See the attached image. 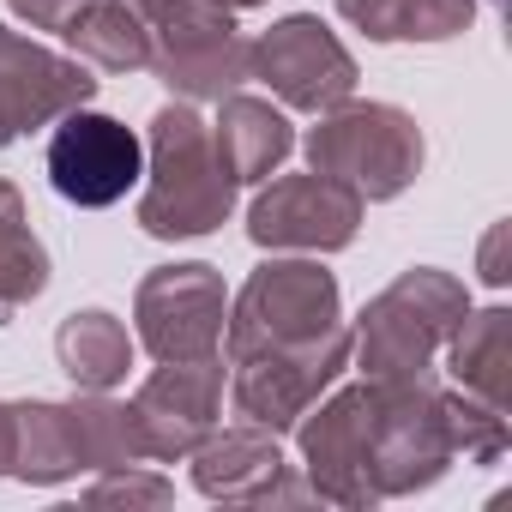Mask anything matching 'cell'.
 I'll return each mask as SVG.
<instances>
[{
  "mask_svg": "<svg viewBox=\"0 0 512 512\" xmlns=\"http://www.w3.org/2000/svg\"><path fill=\"white\" fill-rule=\"evenodd\" d=\"M476 272H482V284H494V290L512 278V223H506V217L482 235V247H476Z\"/></svg>",
  "mask_w": 512,
  "mask_h": 512,
  "instance_id": "obj_26",
  "label": "cell"
},
{
  "mask_svg": "<svg viewBox=\"0 0 512 512\" xmlns=\"http://www.w3.org/2000/svg\"><path fill=\"white\" fill-rule=\"evenodd\" d=\"M368 199L320 169L308 175H266L247 205V235L253 247L272 253H338L356 241Z\"/></svg>",
  "mask_w": 512,
  "mask_h": 512,
  "instance_id": "obj_9",
  "label": "cell"
},
{
  "mask_svg": "<svg viewBox=\"0 0 512 512\" xmlns=\"http://www.w3.org/2000/svg\"><path fill=\"white\" fill-rule=\"evenodd\" d=\"M368 428H374V380L362 374L356 386L326 392L302 422H296V446H302V470H308V494L332 500V506H374L368 488Z\"/></svg>",
  "mask_w": 512,
  "mask_h": 512,
  "instance_id": "obj_11",
  "label": "cell"
},
{
  "mask_svg": "<svg viewBox=\"0 0 512 512\" xmlns=\"http://www.w3.org/2000/svg\"><path fill=\"white\" fill-rule=\"evenodd\" d=\"M440 410H446V434H452V458L464 464H500L506 446H512V422L506 410L470 398V392H440Z\"/></svg>",
  "mask_w": 512,
  "mask_h": 512,
  "instance_id": "obj_24",
  "label": "cell"
},
{
  "mask_svg": "<svg viewBox=\"0 0 512 512\" xmlns=\"http://www.w3.org/2000/svg\"><path fill=\"white\" fill-rule=\"evenodd\" d=\"M43 290H49V247L37 241L19 187L0 181V326L25 302H37Z\"/></svg>",
  "mask_w": 512,
  "mask_h": 512,
  "instance_id": "obj_21",
  "label": "cell"
},
{
  "mask_svg": "<svg viewBox=\"0 0 512 512\" xmlns=\"http://www.w3.org/2000/svg\"><path fill=\"white\" fill-rule=\"evenodd\" d=\"M223 7H235V13H247V7H266V0H223Z\"/></svg>",
  "mask_w": 512,
  "mask_h": 512,
  "instance_id": "obj_30",
  "label": "cell"
},
{
  "mask_svg": "<svg viewBox=\"0 0 512 512\" xmlns=\"http://www.w3.org/2000/svg\"><path fill=\"white\" fill-rule=\"evenodd\" d=\"M121 7H127V13H139V19H151V13L163 7V0H121Z\"/></svg>",
  "mask_w": 512,
  "mask_h": 512,
  "instance_id": "obj_29",
  "label": "cell"
},
{
  "mask_svg": "<svg viewBox=\"0 0 512 512\" xmlns=\"http://www.w3.org/2000/svg\"><path fill=\"white\" fill-rule=\"evenodd\" d=\"M368 43H452L476 25V0H338Z\"/></svg>",
  "mask_w": 512,
  "mask_h": 512,
  "instance_id": "obj_18",
  "label": "cell"
},
{
  "mask_svg": "<svg viewBox=\"0 0 512 512\" xmlns=\"http://www.w3.org/2000/svg\"><path fill=\"white\" fill-rule=\"evenodd\" d=\"M452 464L458 458H452L440 386L428 374L374 380V428H368V488H374V506L434 488Z\"/></svg>",
  "mask_w": 512,
  "mask_h": 512,
  "instance_id": "obj_5",
  "label": "cell"
},
{
  "mask_svg": "<svg viewBox=\"0 0 512 512\" xmlns=\"http://www.w3.org/2000/svg\"><path fill=\"white\" fill-rule=\"evenodd\" d=\"M470 308V290L440 272V266H410L404 278H392L368 308L362 320L350 326L356 350L350 362H362L368 380H410V374H428L434 356L446 350L452 326L464 320Z\"/></svg>",
  "mask_w": 512,
  "mask_h": 512,
  "instance_id": "obj_2",
  "label": "cell"
},
{
  "mask_svg": "<svg viewBox=\"0 0 512 512\" xmlns=\"http://www.w3.org/2000/svg\"><path fill=\"white\" fill-rule=\"evenodd\" d=\"M7 7H13L31 31H67V25L79 19L85 0H7Z\"/></svg>",
  "mask_w": 512,
  "mask_h": 512,
  "instance_id": "obj_27",
  "label": "cell"
},
{
  "mask_svg": "<svg viewBox=\"0 0 512 512\" xmlns=\"http://www.w3.org/2000/svg\"><path fill=\"white\" fill-rule=\"evenodd\" d=\"M440 356L458 392L494 410H512V308H464Z\"/></svg>",
  "mask_w": 512,
  "mask_h": 512,
  "instance_id": "obj_16",
  "label": "cell"
},
{
  "mask_svg": "<svg viewBox=\"0 0 512 512\" xmlns=\"http://www.w3.org/2000/svg\"><path fill=\"white\" fill-rule=\"evenodd\" d=\"M151 73H157L175 97H187V103H199V97H229V91H241V85L253 79V43L235 31V37H223V43H205V49L151 61Z\"/></svg>",
  "mask_w": 512,
  "mask_h": 512,
  "instance_id": "obj_23",
  "label": "cell"
},
{
  "mask_svg": "<svg viewBox=\"0 0 512 512\" xmlns=\"http://www.w3.org/2000/svg\"><path fill=\"white\" fill-rule=\"evenodd\" d=\"M133 428L151 464H175L193 458V446L217 428L223 410V362L217 356H193V362H157L139 392H133Z\"/></svg>",
  "mask_w": 512,
  "mask_h": 512,
  "instance_id": "obj_12",
  "label": "cell"
},
{
  "mask_svg": "<svg viewBox=\"0 0 512 512\" xmlns=\"http://www.w3.org/2000/svg\"><path fill=\"white\" fill-rule=\"evenodd\" d=\"M253 79H266L284 109L326 115V109H338L344 97H356V79H362V73H356V55L332 37L326 19L290 13V19H278L272 31L253 37Z\"/></svg>",
  "mask_w": 512,
  "mask_h": 512,
  "instance_id": "obj_10",
  "label": "cell"
},
{
  "mask_svg": "<svg viewBox=\"0 0 512 512\" xmlns=\"http://www.w3.org/2000/svg\"><path fill=\"white\" fill-rule=\"evenodd\" d=\"M7 476H19L25 488H61L79 476L67 404H55V398H19L13 404V470Z\"/></svg>",
  "mask_w": 512,
  "mask_h": 512,
  "instance_id": "obj_19",
  "label": "cell"
},
{
  "mask_svg": "<svg viewBox=\"0 0 512 512\" xmlns=\"http://www.w3.org/2000/svg\"><path fill=\"white\" fill-rule=\"evenodd\" d=\"M193 488L205 500H223V506H266V500L296 506V500H314L308 482L284 464L278 434L253 428V422L211 428L193 446Z\"/></svg>",
  "mask_w": 512,
  "mask_h": 512,
  "instance_id": "obj_14",
  "label": "cell"
},
{
  "mask_svg": "<svg viewBox=\"0 0 512 512\" xmlns=\"http://www.w3.org/2000/svg\"><path fill=\"white\" fill-rule=\"evenodd\" d=\"M211 139H217V157L229 163L235 187L278 175V169H284V157L296 151L290 115H284V109H272L266 97H247V91H229V97H217Z\"/></svg>",
  "mask_w": 512,
  "mask_h": 512,
  "instance_id": "obj_15",
  "label": "cell"
},
{
  "mask_svg": "<svg viewBox=\"0 0 512 512\" xmlns=\"http://www.w3.org/2000/svg\"><path fill=\"white\" fill-rule=\"evenodd\" d=\"M338 320H344L338 278L320 266V253H278V260H266L241 284V296L229 302L223 350H229V362H241V356H260V350L320 338Z\"/></svg>",
  "mask_w": 512,
  "mask_h": 512,
  "instance_id": "obj_4",
  "label": "cell"
},
{
  "mask_svg": "<svg viewBox=\"0 0 512 512\" xmlns=\"http://www.w3.org/2000/svg\"><path fill=\"white\" fill-rule=\"evenodd\" d=\"M494 7H500V0H494Z\"/></svg>",
  "mask_w": 512,
  "mask_h": 512,
  "instance_id": "obj_31",
  "label": "cell"
},
{
  "mask_svg": "<svg viewBox=\"0 0 512 512\" xmlns=\"http://www.w3.org/2000/svg\"><path fill=\"white\" fill-rule=\"evenodd\" d=\"M61 37L97 73H145L151 67V25L139 13H127L121 0H85L79 19Z\"/></svg>",
  "mask_w": 512,
  "mask_h": 512,
  "instance_id": "obj_20",
  "label": "cell"
},
{
  "mask_svg": "<svg viewBox=\"0 0 512 512\" xmlns=\"http://www.w3.org/2000/svg\"><path fill=\"white\" fill-rule=\"evenodd\" d=\"M169 500H175V482L145 464L97 470V482L85 488V506H169Z\"/></svg>",
  "mask_w": 512,
  "mask_h": 512,
  "instance_id": "obj_25",
  "label": "cell"
},
{
  "mask_svg": "<svg viewBox=\"0 0 512 512\" xmlns=\"http://www.w3.org/2000/svg\"><path fill=\"white\" fill-rule=\"evenodd\" d=\"M43 169H49V187L79 205V211H103V205H121L139 181H145V139L115 121V115H97V109H67L49 133V151H43Z\"/></svg>",
  "mask_w": 512,
  "mask_h": 512,
  "instance_id": "obj_7",
  "label": "cell"
},
{
  "mask_svg": "<svg viewBox=\"0 0 512 512\" xmlns=\"http://www.w3.org/2000/svg\"><path fill=\"white\" fill-rule=\"evenodd\" d=\"M229 211H235V175L217 157L211 121L187 97L163 103L145 133L139 229L157 241H193V235H211Z\"/></svg>",
  "mask_w": 512,
  "mask_h": 512,
  "instance_id": "obj_1",
  "label": "cell"
},
{
  "mask_svg": "<svg viewBox=\"0 0 512 512\" xmlns=\"http://www.w3.org/2000/svg\"><path fill=\"white\" fill-rule=\"evenodd\" d=\"M91 97H97V79L79 55L43 49L0 25V151L37 127H55L67 109H79Z\"/></svg>",
  "mask_w": 512,
  "mask_h": 512,
  "instance_id": "obj_13",
  "label": "cell"
},
{
  "mask_svg": "<svg viewBox=\"0 0 512 512\" xmlns=\"http://www.w3.org/2000/svg\"><path fill=\"white\" fill-rule=\"evenodd\" d=\"M223 320H229V290L217 266L181 260L145 272L133 296V338L151 350V362H193L223 350Z\"/></svg>",
  "mask_w": 512,
  "mask_h": 512,
  "instance_id": "obj_8",
  "label": "cell"
},
{
  "mask_svg": "<svg viewBox=\"0 0 512 512\" xmlns=\"http://www.w3.org/2000/svg\"><path fill=\"white\" fill-rule=\"evenodd\" d=\"M67 428H73V452L79 470H115V464H151L133 428V410L109 392H73L67 398Z\"/></svg>",
  "mask_w": 512,
  "mask_h": 512,
  "instance_id": "obj_22",
  "label": "cell"
},
{
  "mask_svg": "<svg viewBox=\"0 0 512 512\" xmlns=\"http://www.w3.org/2000/svg\"><path fill=\"white\" fill-rule=\"evenodd\" d=\"M13 470V404L0 398V476Z\"/></svg>",
  "mask_w": 512,
  "mask_h": 512,
  "instance_id": "obj_28",
  "label": "cell"
},
{
  "mask_svg": "<svg viewBox=\"0 0 512 512\" xmlns=\"http://www.w3.org/2000/svg\"><path fill=\"white\" fill-rule=\"evenodd\" d=\"M302 151H308V169L356 187L368 205L398 199L422 175V157H428L416 115H404L398 103H356V97L326 109L320 127H308Z\"/></svg>",
  "mask_w": 512,
  "mask_h": 512,
  "instance_id": "obj_3",
  "label": "cell"
},
{
  "mask_svg": "<svg viewBox=\"0 0 512 512\" xmlns=\"http://www.w3.org/2000/svg\"><path fill=\"white\" fill-rule=\"evenodd\" d=\"M55 362L67 368L73 392H115L133 368V332L109 308H79L55 332Z\"/></svg>",
  "mask_w": 512,
  "mask_h": 512,
  "instance_id": "obj_17",
  "label": "cell"
},
{
  "mask_svg": "<svg viewBox=\"0 0 512 512\" xmlns=\"http://www.w3.org/2000/svg\"><path fill=\"white\" fill-rule=\"evenodd\" d=\"M350 326H326L320 338H302V344H284V350H260V356H241L235 362V380H229V398H235V416L266 428V434H290L350 368Z\"/></svg>",
  "mask_w": 512,
  "mask_h": 512,
  "instance_id": "obj_6",
  "label": "cell"
}]
</instances>
